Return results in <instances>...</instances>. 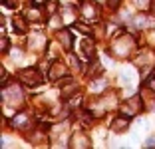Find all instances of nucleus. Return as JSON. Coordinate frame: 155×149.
<instances>
[{
    "instance_id": "obj_9",
    "label": "nucleus",
    "mask_w": 155,
    "mask_h": 149,
    "mask_svg": "<svg viewBox=\"0 0 155 149\" xmlns=\"http://www.w3.org/2000/svg\"><path fill=\"white\" fill-rule=\"evenodd\" d=\"M12 125L16 127V129H26L28 125H30V119H28V113H18L16 118L12 119Z\"/></svg>"
},
{
    "instance_id": "obj_3",
    "label": "nucleus",
    "mask_w": 155,
    "mask_h": 149,
    "mask_svg": "<svg viewBox=\"0 0 155 149\" xmlns=\"http://www.w3.org/2000/svg\"><path fill=\"white\" fill-rule=\"evenodd\" d=\"M141 104H143V99L139 98V95H133V98L125 99L119 108H121V113L123 115H127V118H133L135 113H139V109H141Z\"/></svg>"
},
{
    "instance_id": "obj_19",
    "label": "nucleus",
    "mask_w": 155,
    "mask_h": 149,
    "mask_svg": "<svg viewBox=\"0 0 155 149\" xmlns=\"http://www.w3.org/2000/svg\"><path fill=\"white\" fill-rule=\"evenodd\" d=\"M56 8H58V4H56V2H48V4H46V14H48V16H54V14H56Z\"/></svg>"
},
{
    "instance_id": "obj_10",
    "label": "nucleus",
    "mask_w": 155,
    "mask_h": 149,
    "mask_svg": "<svg viewBox=\"0 0 155 149\" xmlns=\"http://www.w3.org/2000/svg\"><path fill=\"white\" fill-rule=\"evenodd\" d=\"M127 125H129V121H127V115H121V118H115L114 119V123H111V129L114 131H123V129H127Z\"/></svg>"
},
{
    "instance_id": "obj_22",
    "label": "nucleus",
    "mask_w": 155,
    "mask_h": 149,
    "mask_svg": "<svg viewBox=\"0 0 155 149\" xmlns=\"http://www.w3.org/2000/svg\"><path fill=\"white\" fill-rule=\"evenodd\" d=\"M2 2H4L6 8H14V6H16V0H2Z\"/></svg>"
},
{
    "instance_id": "obj_13",
    "label": "nucleus",
    "mask_w": 155,
    "mask_h": 149,
    "mask_svg": "<svg viewBox=\"0 0 155 149\" xmlns=\"http://www.w3.org/2000/svg\"><path fill=\"white\" fill-rule=\"evenodd\" d=\"M30 40H32V48L34 50H40V48H44L46 46V38L42 36V34H32V38H30Z\"/></svg>"
},
{
    "instance_id": "obj_17",
    "label": "nucleus",
    "mask_w": 155,
    "mask_h": 149,
    "mask_svg": "<svg viewBox=\"0 0 155 149\" xmlns=\"http://www.w3.org/2000/svg\"><path fill=\"white\" fill-rule=\"evenodd\" d=\"M101 72V66H100V62H96V60H94V66H90V74L94 78H97V74Z\"/></svg>"
},
{
    "instance_id": "obj_5",
    "label": "nucleus",
    "mask_w": 155,
    "mask_h": 149,
    "mask_svg": "<svg viewBox=\"0 0 155 149\" xmlns=\"http://www.w3.org/2000/svg\"><path fill=\"white\" fill-rule=\"evenodd\" d=\"M82 16L86 20H96L97 16H100L97 4H94V2H84V4H82Z\"/></svg>"
},
{
    "instance_id": "obj_24",
    "label": "nucleus",
    "mask_w": 155,
    "mask_h": 149,
    "mask_svg": "<svg viewBox=\"0 0 155 149\" xmlns=\"http://www.w3.org/2000/svg\"><path fill=\"white\" fill-rule=\"evenodd\" d=\"M34 4H42V2H44V0H32Z\"/></svg>"
},
{
    "instance_id": "obj_11",
    "label": "nucleus",
    "mask_w": 155,
    "mask_h": 149,
    "mask_svg": "<svg viewBox=\"0 0 155 149\" xmlns=\"http://www.w3.org/2000/svg\"><path fill=\"white\" fill-rule=\"evenodd\" d=\"M2 98H10V99H16V101H20V99H22V94H20V90H18V88H16V86H10L8 88V90H4V94H2Z\"/></svg>"
},
{
    "instance_id": "obj_7",
    "label": "nucleus",
    "mask_w": 155,
    "mask_h": 149,
    "mask_svg": "<svg viewBox=\"0 0 155 149\" xmlns=\"http://www.w3.org/2000/svg\"><path fill=\"white\" fill-rule=\"evenodd\" d=\"M94 42L90 40V38H84L82 40V56L86 60H94Z\"/></svg>"
},
{
    "instance_id": "obj_2",
    "label": "nucleus",
    "mask_w": 155,
    "mask_h": 149,
    "mask_svg": "<svg viewBox=\"0 0 155 149\" xmlns=\"http://www.w3.org/2000/svg\"><path fill=\"white\" fill-rule=\"evenodd\" d=\"M18 78H20V81H22L24 86H28V88H34V86H40L42 84V74L34 68L22 70V72L18 74Z\"/></svg>"
},
{
    "instance_id": "obj_20",
    "label": "nucleus",
    "mask_w": 155,
    "mask_h": 149,
    "mask_svg": "<svg viewBox=\"0 0 155 149\" xmlns=\"http://www.w3.org/2000/svg\"><path fill=\"white\" fill-rule=\"evenodd\" d=\"M0 48H2V52H6L8 50V38L2 34V42H0Z\"/></svg>"
},
{
    "instance_id": "obj_16",
    "label": "nucleus",
    "mask_w": 155,
    "mask_h": 149,
    "mask_svg": "<svg viewBox=\"0 0 155 149\" xmlns=\"http://www.w3.org/2000/svg\"><path fill=\"white\" fill-rule=\"evenodd\" d=\"M133 4H135L139 10H147L151 6V0H133Z\"/></svg>"
},
{
    "instance_id": "obj_23",
    "label": "nucleus",
    "mask_w": 155,
    "mask_h": 149,
    "mask_svg": "<svg viewBox=\"0 0 155 149\" xmlns=\"http://www.w3.org/2000/svg\"><path fill=\"white\" fill-rule=\"evenodd\" d=\"M147 145H149V147H153V145H155V137H151V139H147Z\"/></svg>"
},
{
    "instance_id": "obj_8",
    "label": "nucleus",
    "mask_w": 155,
    "mask_h": 149,
    "mask_svg": "<svg viewBox=\"0 0 155 149\" xmlns=\"http://www.w3.org/2000/svg\"><path fill=\"white\" fill-rule=\"evenodd\" d=\"M58 40H60V44H62L64 50H70V48H72V32H70V30H60Z\"/></svg>"
},
{
    "instance_id": "obj_15",
    "label": "nucleus",
    "mask_w": 155,
    "mask_h": 149,
    "mask_svg": "<svg viewBox=\"0 0 155 149\" xmlns=\"http://www.w3.org/2000/svg\"><path fill=\"white\" fill-rule=\"evenodd\" d=\"M24 18H26V16H24ZM24 18H22V16H16V18L12 20L14 26H16V30H18V32H24V28H26V24H24Z\"/></svg>"
},
{
    "instance_id": "obj_4",
    "label": "nucleus",
    "mask_w": 155,
    "mask_h": 149,
    "mask_svg": "<svg viewBox=\"0 0 155 149\" xmlns=\"http://www.w3.org/2000/svg\"><path fill=\"white\" fill-rule=\"evenodd\" d=\"M48 74H50V78L54 81H62L64 78H68V68H66V64H62V62H54Z\"/></svg>"
},
{
    "instance_id": "obj_18",
    "label": "nucleus",
    "mask_w": 155,
    "mask_h": 149,
    "mask_svg": "<svg viewBox=\"0 0 155 149\" xmlns=\"http://www.w3.org/2000/svg\"><path fill=\"white\" fill-rule=\"evenodd\" d=\"M76 30H78V32H82V34H86V36H87V34H91V28L86 26V24H82V22H78V24H76Z\"/></svg>"
},
{
    "instance_id": "obj_6",
    "label": "nucleus",
    "mask_w": 155,
    "mask_h": 149,
    "mask_svg": "<svg viewBox=\"0 0 155 149\" xmlns=\"http://www.w3.org/2000/svg\"><path fill=\"white\" fill-rule=\"evenodd\" d=\"M70 145H72L74 149H87L90 147V139L84 135L82 131H76V133L72 135V143Z\"/></svg>"
},
{
    "instance_id": "obj_1",
    "label": "nucleus",
    "mask_w": 155,
    "mask_h": 149,
    "mask_svg": "<svg viewBox=\"0 0 155 149\" xmlns=\"http://www.w3.org/2000/svg\"><path fill=\"white\" fill-rule=\"evenodd\" d=\"M133 50H135V38L127 36V34L115 38V40L110 44V52L115 56V58H127Z\"/></svg>"
},
{
    "instance_id": "obj_21",
    "label": "nucleus",
    "mask_w": 155,
    "mask_h": 149,
    "mask_svg": "<svg viewBox=\"0 0 155 149\" xmlns=\"http://www.w3.org/2000/svg\"><path fill=\"white\" fill-rule=\"evenodd\" d=\"M119 80H121V84H129V81H131V74L125 72V76H121Z\"/></svg>"
},
{
    "instance_id": "obj_14",
    "label": "nucleus",
    "mask_w": 155,
    "mask_h": 149,
    "mask_svg": "<svg viewBox=\"0 0 155 149\" xmlns=\"http://www.w3.org/2000/svg\"><path fill=\"white\" fill-rule=\"evenodd\" d=\"M24 16H26L28 20H32V22H40V20H42V14L38 12L36 8H28L26 12H24Z\"/></svg>"
},
{
    "instance_id": "obj_12",
    "label": "nucleus",
    "mask_w": 155,
    "mask_h": 149,
    "mask_svg": "<svg viewBox=\"0 0 155 149\" xmlns=\"http://www.w3.org/2000/svg\"><path fill=\"white\" fill-rule=\"evenodd\" d=\"M105 88H107V81L101 80V78H100V80H94V81L90 84V90L94 91V94H101Z\"/></svg>"
},
{
    "instance_id": "obj_25",
    "label": "nucleus",
    "mask_w": 155,
    "mask_h": 149,
    "mask_svg": "<svg viewBox=\"0 0 155 149\" xmlns=\"http://www.w3.org/2000/svg\"><path fill=\"white\" fill-rule=\"evenodd\" d=\"M151 6H153V10H155V0H153V2H151Z\"/></svg>"
}]
</instances>
